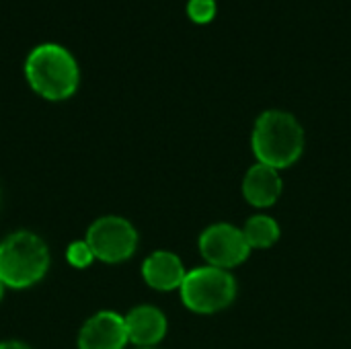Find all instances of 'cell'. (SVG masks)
<instances>
[{"instance_id":"4fadbf2b","label":"cell","mask_w":351,"mask_h":349,"mask_svg":"<svg viewBox=\"0 0 351 349\" xmlns=\"http://www.w3.org/2000/svg\"><path fill=\"white\" fill-rule=\"evenodd\" d=\"M187 14L191 21L206 25L216 16V0H189L187 2Z\"/></svg>"},{"instance_id":"8992f818","label":"cell","mask_w":351,"mask_h":349,"mask_svg":"<svg viewBox=\"0 0 351 349\" xmlns=\"http://www.w3.org/2000/svg\"><path fill=\"white\" fill-rule=\"evenodd\" d=\"M199 253L212 267L230 269L247 261L251 247L241 228L232 224H212L199 237Z\"/></svg>"},{"instance_id":"9c48e42d","label":"cell","mask_w":351,"mask_h":349,"mask_svg":"<svg viewBox=\"0 0 351 349\" xmlns=\"http://www.w3.org/2000/svg\"><path fill=\"white\" fill-rule=\"evenodd\" d=\"M185 276L187 272L183 261L171 251H154L142 263L144 282L158 292H171L181 288Z\"/></svg>"},{"instance_id":"7c38bea8","label":"cell","mask_w":351,"mask_h":349,"mask_svg":"<svg viewBox=\"0 0 351 349\" xmlns=\"http://www.w3.org/2000/svg\"><path fill=\"white\" fill-rule=\"evenodd\" d=\"M66 259L72 267L76 269H86L93 261H95V253L93 249L88 247L86 241H74L68 245V251H66Z\"/></svg>"},{"instance_id":"30bf717a","label":"cell","mask_w":351,"mask_h":349,"mask_svg":"<svg viewBox=\"0 0 351 349\" xmlns=\"http://www.w3.org/2000/svg\"><path fill=\"white\" fill-rule=\"evenodd\" d=\"M243 195L255 208H269L282 195L280 171L267 165H253L243 179Z\"/></svg>"},{"instance_id":"52a82bcc","label":"cell","mask_w":351,"mask_h":349,"mask_svg":"<svg viewBox=\"0 0 351 349\" xmlns=\"http://www.w3.org/2000/svg\"><path fill=\"white\" fill-rule=\"evenodd\" d=\"M128 344L125 319L113 311H99L78 333V349H125Z\"/></svg>"},{"instance_id":"277c9868","label":"cell","mask_w":351,"mask_h":349,"mask_svg":"<svg viewBox=\"0 0 351 349\" xmlns=\"http://www.w3.org/2000/svg\"><path fill=\"white\" fill-rule=\"evenodd\" d=\"M183 304L197 315H212L232 304L237 298L234 278L220 267H197L187 272L181 284Z\"/></svg>"},{"instance_id":"2e32d148","label":"cell","mask_w":351,"mask_h":349,"mask_svg":"<svg viewBox=\"0 0 351 349\" xmlns=\"http://www.w3.org/2000/svg\"><path fill=\"white\" fill-rule=\"evenodd\" d=\"M140 349H154V348H140Z\"/></svg>"},{"instance_id":"9a60e30c","label":"cell","mask_w":351,"mask_h":349,"mask_svg":"<svg viewBox=\"0 0 351 349\" xmlns=\"http://www.w3.org/2000/svg\"><path fill=\"white\" fill-rule=\"evenodd\" d=\"M4 290H6V286L0 282V302H2V298H4Z\"/></svg>"},{"instance_id":"5bb4252c","label":"cell","mask_w":351,"mask_h":349,"mask_svg":"<svg viewBox=\"0 0 351 349\" xmlns=\"http://www.w3.org/2000/svg\"><path fill=\"white\" fill-rule=\"evenodd\" d=\"M0 349H31L27 344L23 341H14V339H8V341H0Z\"/></svg>"},{"instance_id":"3957f363","label":"cell","mask_w":351,"mask_h":349,"mask_svg":"<svg viewBox=\"0 0 351 349\" xmlns=\"http://www.w3.org/2000/svg\"><path fill=\"white\" fill-rule=\"evenodd\" d=\"M49 269V249L41 237L19 230L0 241V282L25 290L43 280Z\"/></svg>"},{"instance_id":"6da1fadb","label":"cell","mask_w":351,"mask_h":349,"mask_svg":"<svg viewBox=\"0 0 351 349\" xmlns=\"http://www.w3.org/2000/svg\"><path fill=\"white\" fill-rule=\"evenodd\" d=\"M25 78L29 86L47 101L70 99L80 84L76 58L58 43H39L25 60Z\"/></svg>"},{"instance_id":"5b68a950","label":"cell","mask_w":351,"mask_h":349,"mask_svg":"<svg viewBox=\"0 0 351 349\" xmlns=\"http://www.w3.org/2000/svg\"><path fill=\"white\" fill-rule=\"evenodd\" d=\"M84 241L95 253V259L103 263H123L138 249V232L134 224L121 216H101L88 230Z\"/></svg>"},{"instance_id":"8fae6325","label":"cell","mask_w":351,"mask_h":349,"mask_svg":"<svg viewBox=\"0 0 351 349\" xmlns=\"http://www.w3.org/2000/svg\"><path fill=\"white\" fill-rule=\"evenodd\" d=\"M243 234H245L251 249H269L280 239V226L271 216L257 214V216L247 220Z\"/></svg>"},{"instance_id":"ba28073f","label":"cell","mask_w":351,"mask_h":349,"mask_svg":"<svg viewBox=\"0 0 351 349\" xmlns=\"http://www.w3.org/2000/svg\"><path fill=\"white\" fill-rule=\"evenodd\" d=\"M123 319H125L130 344L138 348H154L167 335V317L156 306L150 304L136 306Z\"/></svg>"},{"instance_id":"7a4b0ae2","label":"cell","mask_w":351,"mask_h":349,"mask_svg":"<svg viewBox=\"0 0 351 349\" xmlns=\"http://www.w3.org/2000/svg\"><path fill=\"white\" fill-rule=\"evenodd\" d=\"M251 144L261 165L288 169L304 152V130L292 113L269 109L257 117Z\"/></svg>"}]
</instances>
